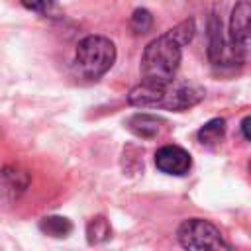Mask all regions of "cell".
Wrapping results in <instances>:
<instances>
[{"label": "cell", "instance_id": "ba28073f", "mask_svg": "<svg viewBox=\"0 0 251 251\" xmlns=\"http://www.w3.org/2000/svg\"><path fill=\"white\" fill-rule=\"evenodd\" d=\"M204 98V88L196 86V84H180V86H171L169 90V100H167V110H175V112H182L188 110L192 106H196L200 100Z\"/></svg>", "mask_w": 251, "mask_h": 251}, {"label": "cell", "instance_id": "9a60e30c", "mask_svg": "<svg viewBox=\"0 0 251 251\" xmlns=\"http://www.w3.org/2000/svg\"><path fill=\"white\" fill-rule=\"evenodd\" d=\"M129 27L135 31V33H147L151 27H153V16L149 10L145 8H135L131 18H129Z\"/></svg>", "mask_w": 251, "mask_h": 251}, {"label": "cell", "instance_id": "5bb4252c", "mask_svg": "<svg viewBox=\"0 0 251 251\" xmlns=\"http://www.w3.org/2000/svg\"><path fill=\"white\" fill-rule=\"evenodd\" d=\"M20 2L25 10L35 12L39 16H45V18H57L61 14L55 0H20Z\"/></svg>", "mask_w": 251, "mask_h": 251}, {"label": "cell", "instance_id": "30bf717a", "mask_svg": "<svg viewBox=\"0 0 251 251\" xmlns=\"http://www.w3.org/2000/svg\"><path fill=\"white\" fill-rule=\"evenodd\" d=\"M29 184V175L25 171H22L20 167H4L2 173V186H4V196L8 198L12 194V198H18Z\"/></svg>", "mask_w": 251, "mask_h": 251}, {"label": "cell", "instance_id": "e0dca14e", "mask_svg": "<svg viewBox=\"0 0 251 251\" xmlns=\"http://www.w3.org/2000/svg\"><path fill=\"white\" fill-rule=\"evenodd\" d=\"M249 173H251V163H249Z\"/></svg>", "mask_w": 251, "mask_h": 251}, {"label": "cell", "instance_id": "4fadbf2b", "mask_svg": "<svg viewBox=\"0 0 251 251\" xmlns=\"http://www.w3.org/2000/svg\"><path fill=\"white\" fill-rule=\"evenodd\" d=\"M110 235H112V227H110V222L104 216H94L86 224V241L90 245L104 243L106 239H110Z\"/></svg>", "mask_w": 251, "mask_h": 251}, {"label": "cell", "instance_id": "8fae6325", "mask_svg": "<svg viewBox=\"0 0 251 251\" xmlns=\"http://www.w3.org/2000/svg\"><path fill=\"white\" fill-rule=\"evenodd\" d=\"M226 135V120L224 118H212L208 120L196 133L198 141L202 145H208V147H214L218 145Z\"/></svg>", "mask_w": 251, "mask_h": 251}, {"label": "cell", "instance_id": "2e32d148", "mask_svg": "<svg viewBox=\"0 0 251 251\" xmlns=\"http://www.w3.org/2000/svg\"><path fill=\"white\" fill-rule=\"evenodd\" d=\"M239 129H241V135H243L247 141H251V116H245V118L241 120Z\"/></svg>", "mask_w": 251, "mask_h": 251}, {"label": "cell", "instance_id": "7c38bea8", "mask_svg": "<svg viewBox=\"0 0 251 251\" xmlns=\"http://www.w3.org/2000/svg\"><path fill=\"white\" fill-rule=\"evenodd\" d=\"M39 229H41L43 233L51 235V237L61 239V237H67V235L73 231V224H71V220L65 218V216H45V218H41V222H39Z\"/></svg>", "mask_w": 251, "mask_h": 251}, {"label": "cell", "instance_id": "9c48e42d", "mask_svg": "<svg viewBox=\"0 0 251 251\" xmlns=\"http://www.w3.org/2000/svg\"><path fill=\"white\" fill-rule=\"evenodd\" d=\"M161 124L163 120L153 116V114H145V112H139V114H133L127 122V127L137 135V137H143V139H151L159 133L161 129Z\"/></svg>", "mask_w": 251, "mask_h": 251}, {"label": "cell", "instance_id": "277c9868", "mask_svg": "<svg viewBox=\"0 0 251 251\" xmlns=\"http://www.w3.org/2000/svg\"><path fill=\"white\" fill-rule=\"evenodd\" d=\"M229 43L239 63H251V0H237L229 16Z\"/></svg>", "mask_w": 251, "mask_h": 251}, {"label": "cell", "instance_id": "52a82bcc", "mask_svg": "<svg viewBox=\"0 0 251 251\" xmlns=\"http://www.w3.org/2000/svg\"><path fill=\"white\" fill-rule=\"evenodd\" d=\"M171 86H155L149 82H143L133 86L127 94V102L137 108H165L169 100Z\"/></svg>", "mask_w": 251, "mask_h": 251}, {"label": "cell", "instance_id": "7a4b0ae2", "mask_svg": "<svg viewBox=\"0 0 251 251\" xmlns=\"http://www.w3.org/2000/svg\"><path fill=\"white\" fill-rule=\"evenodd\" d=\"M116 45L104 35H86L75 51V69L86 80H98L116 63Z\"/></svg>", "mask_w": 251, "mask_h": 251}, {"label": "cell", "instance_id": "6da1fadb", "mask_svg": "<svg viewBox=\"0 0 251 251\" xmlns=\"http://www.w3.org/2000/svg\"><path fill=\"white\" fill-rule=\"evenodd\" d=\"M194 31V20L188 18L165 31L163 35L151 39L143 49L139 63L141 80L155 86H171L182 59V47L192 41Z\"/></svg>", "mask_w": 251, "mask_h": 251}, {"label": "cell", "instance_id": "5b68a950", "mask_svg": "<svg viewBox=\"0 0 251 251\" xmlns=\"http://www.w3.org/2000/svg\"><path fill=\"white\" fill-rule=\"evenodd\" d=\"M208 59L214 67H233L239 63L231 43L224 35L222 20L216 12H212L208 18Z\"/></svg>", "mask_w": 251, "mask_h": 251}, {"label": "cell", "instance_id": "3957f363", "mask_svg": "<svg viewBox=\"0 0 251 251\" xmlns=\"http://www.w3.org/2000/svg\"><path fill=\"white\" fill-rule=\"evenodd\" d=\"M176 239L184 249H229L222 231L202 218L184 220L176 229Z\"/></svg>", "mask_w": 251, "mask_h": 251}, {"label": "cell", "instance_id": "8992f818", "mask_svg": "<svg viewBox=\"0 0 251 251\" xmlns=\"http://www.w3.org/2000/svg\"><path fill=\"white\" fill-rule=\"evenodd\" d=\"M155 167L171 176H184L190 167H192V159L190 153L186 149H182L180 145L175 143H167L163 147L157 149L155 153Z\"/></svg>", "mask_w": 251, "mask_h": 251}]
</instances>
